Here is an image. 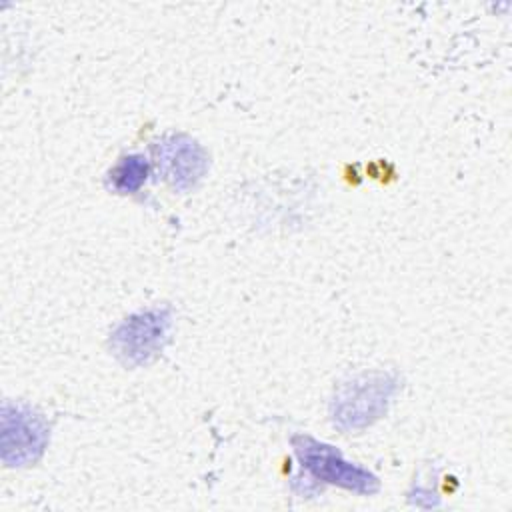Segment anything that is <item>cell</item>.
<instances>
[{"label": "cell", "mask_w": 512, "mask_h": 512, "mask_svg": "<svg viewBox=\"0 0 512 512\" xmlns=\"http://www.w3.org/2000/svg\"><path fill=\"white\" fill-rule=\"evenodd\" d=\"M400 388L394 372L370 370L340 382L330 400L332 424L342 432H360L380 420Z\"/></svg>", "instance_id": "1"}, {"label": "cell", "mask_w": 512, "mask_h": 512, "mask_svg": "<svg viewBox=\"0 0 512 512\" xmlns=\"http://www.w3.org/2000/svg\"><path fill=\"white\" fill-rule=\"evenodd\" d=\"M292 448L302 474L318 486L334 484L338 488L368 496L376 494L380 488L376 474L364 466L348 462L332 444L320 442L308 434H296L292 438Z\"/></svg>", "instance_id": "2"}, {"label": "cell", "mask_w": 512, "mask_h": 512, "mask_svg": "<svg viewBox=\"0 0 512 512\" xmlns=\"http://www.w3.org/2000/svg\"><path fill=\"white\" fill-rule=\"evenodd\" d=\"M152 152L158 176L176 192L194 190L208 172V152L188 134H166Z\"/></svg>", "instance_id": "5"}, {"label": "cell", "mask_w": 512, "mask_h": 512, "mask_svg": "<svg viewBox=\"0 0 512 512\" xmlns=\"http://www.w3.org/2000/svg\"><path fill=\"white\" fill-rule=\"evenodd\" d=\"M50 426L46 418L26 404L2 406V460L6 466H30L46 450Z\"/></svg>", "instance_id": "4"}, {"label": "cell", "mask_w": 512, "mask_h": 512, "mask_svg": "<svg viewBox=\"0 0 512 512\" xmlns=\"http://www.w3.org/2000/svg\"><path fill=\"white\" fill-rule=\"evenodd\" d=\"M172 310L164 306L142 308L126 316L110 334L112 354L130 368L154 360L168 342Z\"/></svg>", "instance_id": "3"}, {"label": "cell", "mask_w": 512, "mask_h": 512, "mask_svg": "<svg viewBox=\"0 0 512 512\" xmlns=\"http://www.w3.org/2000/svg\"><path fill=\"white\" fill-rule=\"evenodd\" d=\"M150 170L152 166L142 154H128L112 166L106 184L116 194H134L146 184Z\"/></svg>", "instance_id": "6"}]
</instances>
